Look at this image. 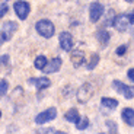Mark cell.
Listing matches in <instances>:
<instances>
[{
	"label": "cell",
	"mask_w": 134,
	"mask_h": 134,
	"mask_svg": "<svg viewBox=\"0 0 134 134\" xmlns=\"http://www.w3.org/2000/svg\"><path fill=\"white\" fill-rule=\"evenodd\" d=\"M35 29H37V32L44 38H51L54 34H55V28H54L53 22L48 20V19L38 20L37 24H35Z\"/></svg>",
	"instance_id": "cell-1"
},
{
	"label": "cell",
	"mask_w": 134,
	"mask_h": 134,
	"mask_svg": "<svg viewBox=\"0 0 134 134\" xmlns=\"http://www.w3.org/2000/svg\"><path fill=\"white\" fill-rule=\"evenodd\" d=\"M93 92H95L93 86L91 83H83L79 87V91L76 92V98L80 104H85V102H87V100L93 96Z\"/></svg>",
	"instance_id": "cell-2"
},
{
	"label": "cell",
	"mask_w": 134,
	"mask_h": 134,
	"mask_svg": "<svg viewBox=\"0 0 134 134\" xmlns=\"http://www.w3.org/2000/svg\"><path fill=\"white\" fill-rule=\"evenodd\" d=\"M112 87H114L120 95H122L124 98H127V99H133L134 98V87L128 86V85L122 83V82L114 80L112 82Z\"/></svg>",
	"instance_id": "cell-3"
},
{
	"label": "cell",
	"mask_w": 134,
	"mask_h": 134,
	"mask_svg": "<svg viewBox=\"0 0 134 134\" xmlns=\"http://www.w3.org/2000/svg\"><path fill=\"white\" fill-rule=\"evenodd\" d=\"M104 12H105V9H104V6H102L99 2H93V3H91V6H89V19H91V22L96 24L98 20L102 18Z\"/></svg>",
	"instance_id": "cell-4"
},
{
	"label": "cell",
	"mask_w": 134,
	"mask_h": 134,
	"mask_svg": "<svg viewBox=\"0 0 134 134\" xmlns=\"http://www.w3.org/2000/svg\"><path fill=\"white\" fill-rule=\"evenodd\" d=\"M55 117H57V109H55V108H48V109L42 111L41 114H38L37 117H35V122L41 125V124L48 122V121H53Z\"/></svg>",
	"instance_id": "cell-5"
},
{
	"label": "cell",
	"mask_w": 134,
	"mask_h": 134,
	"mask_svg": "<svg viewBox=\"0 0 134 134\" xmlns=\"http://www.w3.org/2000/svg\"><path fill=\"white\" fill-rule=\"evenodd\" d=\"M18 31V24L13 20H7L6 24H3L2 26V37L4 41H9L10 38L13 37V34Z\"/></svg>",
	"instance_id": "cell-6"
},
{
	"label": "cell",
	"mask_w": 134,
	"mask_h": 134,
	"mask_svg": "<svg viewBox=\"0 0 134 134\" xmlns=\"http://www.w3.org/2000/svg\"><path fill=\"white\" fill-rule=\"evenodd\" d=\"M29 3H26V2H24V0H19V2H16L15 3V12H16L18 18L22 20H25L28 18V15H29Z\"/></svg>",
	"instance_id": "cell-7"
},
{
	"label": "cell",
	"mask_w": 134,
	"mask_h": 134,
	"mask_svg": "<svg viewBox=\"0 0 134 134\" xmlns=\"http://www.w3.org/2000/svg\"><path fill=\"white\" fill-rule=\"evenodd\" d=\"M58 41H60V47L64 51H71V48H73V37H71L70 32H61L60 37H58Z\"/></svg>",
	"instance_id": "cell-8"
},
{
	"label": "cell",
	"mask_w": 134,
	"mask_h": 134,
	"mask_svg": "<svg viewBox=\"0 0 134 134\" xmlns=\"http://www.w3.org/2000/svg\"><path fill=\"white\" fill-rule=\"evenodd\" d=\"M128 25H130V16L128 15H120V16L115 18V22H114V28L120 32H124L127 31Z\"/></svg>",
	"instance_id": "cell-9"
},
{
	"label": "cell",
	"mask_w": 134,
	"mask_h": 134,
	"mask_svg": "<svg viewBox=\"0 0 134 134\" xmlns=\"http://www.w3.org/2000/svg\"><path fill=\"white\" fill-rule=\"evenodd\" d=\"M61 64H63L61 58L60 57H55V58H53L50 63H47V66L42 69V71H44V73H55V71H58L61 69Z\"/></svg>",
	"instance_id": "cell-10"
},
{
	"label": "cell",
	"mask_w": 134,
	"mask_h": 134,
	"mask_svg": "<svg viewBox=\"0 0 134 134\" xmlns=\"http://www.w3.org/2000/svg\"><path fill=\"white\" fill-rule=\"evenodd\" d=\"M28 83L37 86V89H47L51 85V80L48 77H32V79L28 80Z\"/></svg>",
	"instance_id": "cell-11"
},
{
	"label": "cell",
	"mask_w": 134,
	"mask_h": 134,
	"mask_svg": "<svg viewBox=\"0 0 134 134\" xmlns=\"http://www.w3.org/2000/svg\"><path fill=\"white\" fill-rule=\"evenodd\" d=\"M70 58H71V63H73L74 67H79L85 63V54H83V51H80V50L70 51Z\"/></svg>",
	"instance_id": "cell-12"
},
{
	"label": "cell",
	"mask_w": 134,
	"mask_h": 134,
	"mask_svg": "<svg viewBox=\"0 0 134 134\" xmlns=\"http://www.w3.org/2000/svg\"><path fill=\"white\" fill-rule=\"evenodd\" d=\"M121 118H122V121H124L127 125L134 127V109H131V108H124L122 112H121Z\"/></svg>",
	"instance_id": "cell-13"
},
{
	"label": "cell",
	"mask_w": 134,
	"mask_h": 134,
	"mask_svg": "<svg viewBox=\"0 0 134 134\" xmlns=\"http://www.w3.org/2000/svg\"><path fill=\"white\" fill-rule=\"evenodd\" d=\"M64 120L66 121H70V122H73L74 125L80 121V115H79V111L77 109H74V108H71V109H69L64 114Z\"/></svg>",
	"instance_id": "cell-14"
},
{
	"label": "cell",
	"mask_w": 134,
	"mask_h": 134,
	"mask_svg": "<svg viewBox=\"0 0 134 134\" xmlns=\"http://www.w3.org/2000/svg\"><path fill=\"white\" fill-rule=\"evenodd\" d=\"M96 38H98V41H99L102 45H107L108 42H109V38H111V35H109V32L108 31H105V29H98V32H96Z\"/></svg>",
	"instance_id": "cell-15"
},
{
	"label": "cell",
	"mask_w": 134,
	"mask_h": 134,
	"mask_svg": "<svg viewBox=\"0 0 134 134\" xmlns=\"http://www.w3.org/2000/svg\"><path fill=\"white\" fill-rule=\"evenodd\" d=\"M100 104L104 108H108V109H115L118 107V100L114 99V98H102L100 99Z\"/></svg>",
	"instance_id": "cell-16"
},
{
	"label": "cell",
	"mask_w": 134,
	"mask_h": 134,
	"mask_svg": "<svg viewBox=\"0 0 134 134\" xmlns=\"http://www.w3.org/2000/svg\"><path fill=\"white\" fill-rule=\"evenodd\" d=\"M47 57L45 55H38L37 58H35V61H34V66H35V69H38V70H42L44 67L47 66Z\"/></svg>",
	"instance_id": "cell-17"
},
{
	"label": "cell",
	"mask_w": 134,
	"mask_h": 134,
	"mask_svg": "<svg viewBox=\"0 0 134 134\" xmlns=\"http://www.w3.org/2000/svg\"><path fill=\"white\" fill-rule=\"evenodd\" d=\"M115 18H117V15H115L114 10H108V13H107V20L104 22V25H105V26H114Z\"/></svg>",
	"instance_id": "cell-18"
},
{
	"label": "cell",
	"mask_w": 134,
	"mask_h": 134,
	"mask_svg": "<svg viewBox=\"0 0 134 134\" xmlns=\"http://www.w3.org/2000/svg\"><path fill=\"white\" fill-rule=\"evenodd\" d=\"M98 63H99V55L98 54H92V57H91V61L87 63V70H93L95 67L98 66Z\"/></svg>",
	"instance_id": "cell-19"
},
{
	"label": "cell",
	"mask_w": 134,
	"mask_h": 134,
	"mask_svg": "<svg viewBox=\"0 0 134 134\" xmlns=\"http://www.w3.org/2000/svg\"><path fill=\"white\" fill-rule=\"evenodd\" d=\"M7 89H9V83L7 80H0V98H3L6 95Z\"/></svg>",
	"instance_id": "cell-20"
},
{
	"label": "cell",
	"mask_w": 134,
	"mask_h": 134,
	"mask_svg": "<svg viewBox=\"0 0 134 134\" xmlns=\"http://www.w3.org/2000/svg\"><path fill=\"white\" fill-rule=\"evenodd\" d=\"M89 127V120L87 118H80V121L76 124V128L77 130H85V128Z\"/></svg>",
	"instance_id": "cell-21"
},
{
	"label": "cell",
	"mask_w": 134,
	"mask_h": 134,
	"mask_svg": "<svg viewBox=\"0 0 134 134\" xmlns=\"http://www.w3.org/2000/svg\"><path fill=\"white\" fill-rule=\"evenodd\" d=\"M7 13V3L3 2V0H0V19Z\"/></svg>",
	"instance_id": "cell-22"
},
{
	"label": "cell",
	"mask_w": 134,
	"mask_h": 134,
	"mask_svg": "<svg viewBox=\"0 0 134 134\" xmlns=\"http://www.w3.org/2000/svg\"><path fill=\"white\" fill-rule=\"evenodd\" d=\"M125 51H127V47H125V45H120V47L115 50V54L121 57V55H124V54H125Z\"/></svg>",
	"instance_id": "cell-23"
},
{
	"label": "cell",
	"mask_w": 134,
	"mask_h": 134,
	"mask_svg": "<svg viewBox=\"0 0 134 134\" xmlns=\"http://www.w3.org/2000/svg\"><path fill=\"white\" fill-rule=\"evenodd\" d=\"M107 125H108V130L112 131V133H117V127H115V122H112V121H107Z\"/></svg>",
	"instance_id": "cell-24"
},
{
	"label": "cell",
	"mask_w": 134,
	"mask_h": 134,
	"mask_svg": "<svg viewBox=\"0 0 134 134\" xmlns=\"http://www.w3.org/2000/svg\"><path fill=\"white\" fill-rule=\"evenodd\" d=\"M127 76L131 82H134V69H130V70L127 71Z\"/></svg>",
	"instance_id": "cell-25"
},
{
	"label": "cell",
	"mask_w": 134,
	"mask_h": 134,
	"mask_svg": "<svg viewBox=\"0 0 134 134\" xmlns=\"http://www.w3.org/2000/svg\"><path fill=\"white\" fill-rule=\"evenodd\" d=\"M42 133H60V131L54 130V128H47V130H42Z\"/></svg>",
	"instance_id": "cell-26"
},
{
	"label": "cell",
	"mask_w": 134,
	"mask_h": 134,
	"mask_svg": "<svg viewBox=\"0 0 134 134\" xmlns=\"http://www.w3.org/2000/svg\"><path fill=\"white\" fill-rule=\"evenodd\" d=\"M7 61H9V55H3V57L0 58V64H2V63H7Z\"/></svg>",
	"instance_id": "cell-27"
},
{
	"label": "cell",
	"mask_w": 134,
	"mask_h": 134,
	"mask_svg": "<svg viewBox=\"0 0 134 134\" xmlns=\"http://www.w3.org/2000/svg\"><path fill=\"white\" fill-rule=\"evenodd\" d=\"M130 16V24H134V10L131 12V15H128Z\"/></svg>",
	"instance_id": "cell-28"
},
{
	"label": "cell",
	"mask_w": 134,
	"mask_h": 134,
	"mask_svg": "<svg viewBox=\"0 0 134 134\" xmlns=\"http://www.w3.org/2000/svg\"><path fill=\"white\" fill-rule=\"evenodd\" d=\"M3 41H4V40H3V37H2V34H0V47H2V44H3Z\"/></svg>",
	"instance_id": "cell-29"
},
{
	"label": "cell",
	"mask_w": 134,
	"mask_h": 134,
	"mask_svg": "<svg viewBox=\"0 0 134 134\" xmlns=\"http://www.w3.org/2000/svg\"><path fill=\"white\" fill-rule=\"evenodd\" d=\"M125 2H128V3H133L134 0H125Z\"/></svg>",
	"instance_id": "cell-30"
}]
</instances>
